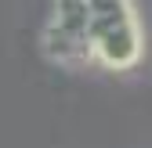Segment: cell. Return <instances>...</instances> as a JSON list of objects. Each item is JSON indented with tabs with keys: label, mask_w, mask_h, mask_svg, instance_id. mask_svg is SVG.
<instances>
[{
	"label": "cell",
	"mask_w": 152,
	"mask_h": 148,
	"mask_svg": "<svg viewBox=\"0 0 152 148\" xmlns=\"http://www.w3.org/2000/svg\"><path fill=\"white\" fill-rule=\"evenodd\" d=\"M138 54H141V33L134 18H123L120 25H112L94 40V58H102L112 69H127L130 62H138Z\"/></svg>",
	"instance_id": "obj_1"
},
{
	"label": "cell",
	"mask_w": 152,
	"mask_h": 148,
	"mask_svg": "<svg viewBox=\"0 0 152 148\" xmlns=\"http://www.w3.org/2000/svg\"><path fill=\"white\" fill-rule=\"evenodd\" d=\"M87 15L91 18H130V4L127 0H87Z\"/></svg>",
	"instance_id": "obj_2"
}]
</instances>
